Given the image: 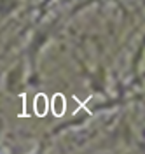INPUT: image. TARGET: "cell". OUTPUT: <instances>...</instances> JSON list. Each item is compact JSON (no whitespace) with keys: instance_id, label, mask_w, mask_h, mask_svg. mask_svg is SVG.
<instances>
[{"instance_id":"cell-1","label":"cell","mask_w":145,"mask_h":154,"mask_svg":"<svg viewBox=\"0 0 145 154\" xmlns=\"http://www.w3.org/2000/svg\"><path fill=\"white\" fill-rule=\"evenodd\" d=\"M65 109V102L61 103V96L58 95V98H56V107H54V110H56V114H61V110Z\"/></svg>"}]
</instances>
